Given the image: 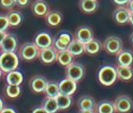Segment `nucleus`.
Segmentation results:
<instances>
[{
    "label": "nucleus",
    "instance_id": "nucleus-1",
    "mask_svg": "<svg viewBox=\"0 0 133 113\" xmlns=\"http://www.w3.org/2000/svg\"><path fill=\"white\" fill-rule=\"evenodd\" d=\"M98 79L104 86H111L118 79L116 67L112 65L102 66L98 72Z\"/></svg>",
    "mask_w": 133,
    "mask_h": 113
},
{
    "label": "nucleus",
    "instance_id": "nucleus-2",
    "mask_svg": "<svg viewBox=\"0 0 133 113\" xmlns=\"http://www.w3.org/2000/svg\"><path fill=\"white\" fill-rule=\"evenodd\" d=\"M19 63V56L16 52H2L0 53V69L2 72L8 73L16 70Z\"/></svg>",
    "mask_w": 133,
    "mask_h": 113
},
{
    "label": "nucleus",
    "instance_id": "nucleus-3",
    "mask_svg": "<svg viewBox=\"0 0 133 113\" xmlns=\"http://www.w3.org/2000/svg\"><path fill=\"white\" fill-rule=\"evenodd\" d=\"M40 49L34 42H27L22 44L19 49L20 58L25 61L29 62L38 58Z\"/></svg>",
    "mask_w": 133,
    "mask_h": 113
},
{
    "label": "nucleus",
    "instance_id": "nucleus-4",
    "mask_svg": "<svg viewBox=\"0 0 133 113\" xmlns=\"http://www.w3.org/2000/svg\"><path fill=\"white\" fill-rule=\"evenodd\" d=\"M102 46L107 53L116 56L121 50L123 49V42L119 37L111 36L105 38Z\"/></svg>",
    "mask_w": 133,
    "mask_h": 113
},
{
    "label": "nucleus",
    "instance_id": "nucleus-5",
    "mask_svg": "<svg viewBox=\"0 0 133 113\" xmlns=\"http://www.w3.org/2000/svg\"><path fill=\"white\" fill-rule=\"evenodd\" d=\"M85 69L84 65L79 62H72L70 65L65 67V75L66 77L75 81L79 82L85 75Z\"/></svg>",
    "mask_w": 133,
    "mask_h": 113
},
{
    "label": "nucleus",
    "instance_id": "nucleus-6",
    "mask_svg": "<svg viewBox=\"0 0 133 113\" xmlns=\"http://www.w3.org/2000/svg\"><path fill=\"white\" fill-rule=\"evenodd\" d=\"M115 111L117 113H128L133 108L132 98L126 95L118 96L113 102Z\"/></svg>",
    "mask_w": 133,
    "mask_h": 113
},
{
    "label": "nucleus",
    "instance_id": "nucleus-7",
    "mask_svg": "<svg viewBox=\"0 0 133 113\" xmlns=\"http://www.w3.org/2000/svg\"><path fill=\"white\" fill-rule=\"evenodd\" d=\"M48 80L45 77L41 75H35L32 76L29 82V85L31 91L34 93L44 92Z\"/></svg>",
    "mask_w": 133,
    "mask_h": 113
},
{
    "label": "nucleus",
    "instance_id": "nucleus-8",
    "mask_svg": "<svg viewBox=\"0 0 133 113\" xmlns=\"http://www.w3.org/2000/svg\"><path fill=\"white\" fill-rule=\"evenodd\" d=\"M93 30L91 27L87 25L79 26L75 32V38L79 42L85 44L94 38Z\"/></svg>",
    "mask_w": 133,
    "mask_h": 113
},
{
    "label": "nucleus",
    "instance_id": "nucleus-9",
    "mask_svg": "<svg viewBox=\"0 0 133 113\" xmlns=\"http://www.w3.org/2000/svg\"><path fill=\"white\" fill-rule=\"evenodd\" d=\"M58 51L53 47H49L40 49L38 58L45 64H52L57 61Z\"/></svg>",
    "mask_w": 133,
    "mask_h": 113
},
{
    "label": "nucleus",
    "instance_id": "nucleus-10",
    "mask_svg": "<svg viewBox=\"0 0 133 113\" xmlns=\"http://www.w3.org/2000/svg\"><path fill=\"white\" fill-rule=\"evenodd\" d=\"M130 11L125 6H118L114 10L112 13V18L118 25H125L129 22Z\"/></svg>",
    "mask_w": 133,
    "mask_h": 113
},
{
    "label": "nucleus",
    "instance_id": "nucleus-11",
    "mask_svg": "<svg viewBox=\"0 0 133 113\" xmlns=\"http://www.w3.org/2000/svg\"><path fill=\"white\" fill-rule=\"evenodd\" d=\"M58 89L60 94L71 96L76 91L77 82L66 77L58 82Z\"/></svg>",
    "mask_w": 133,
    "mask_h": 113
},
{
    "label": "nucleus",
    "instance_id": "nucleus-12",
    "mask_svg": "<svg viewBox=\"0 0 133 113\" xmlns=\"http://www.w3.org/2000/svg\"><path fill=\"white\" fill-rule=\"evenodd\" d=\"M18 47V39L17 37L11 33H7L4 40L2 41L0 49L2 52H15Z\"/></svg>",
    "mask_w": 133,
    "mask_h": 113
},
{
    "label": "nucleus",
    "instance_id": "nucleus-13",
    "mask_svg": "<svg viewBox=\"0 0 133 113\" xmlns=\"http://www.w3.org/2000/svg\"><path fill=\"white\" fill-rule=\"evenodd\" d=\"M33 42L38 46L39 49H42L52 46L53 38L49 32H41L36 36Z\"/></svg>",
    "mask_w": 133,
    "mask_h": 113
},
{
    "label": "nucleus",
    "instance_id": "nucleus-14",
    "mask_svg": "<svg viewBox=\"0 0 133 113\" xmlns=\"http://www.w3.org/2000/svg\"><path fill=\"white\" fill-rule=\"evenodd\" d=\"M31 9L35 16L45 17L49 11V5L45 0H35L31 5Z\"/></svg>",
    "mask_w": 133,
    "mask_h": 113
},
{
    "label": "nucleus",
    "instance_id": "nucleus-15",
    "mask_svg": "<svg viewBox=\"0 0 133 113\" xmlns=\"http://www.w3.org/2000/svg\"><path fill=\"white\" fill-rule=\"evenodd\" d=\"M97 104L93 97L85 95L79 98L78 101V107L79 110H96ZM96 112V111H95Z\"/></svg>",
    "mask_w": 133,
    "mask_h": 113
},
{
    "label": "nucleus",
    "instance_id": "nucleus-16",
    "mask_svg": "<svg viewBox=\"0 0 133 113\" xmlns=\"http://www.w3.org/2000/svg\"><path fill=\"white\" fill-rule=\"evenodd\" d=\"M118 65L131 66L133 63V52L129 49H122L116 55Z\"/></svg>",
    "mask_w": 133,
    "mask_h": 113
},
{
    "label": "nucleus",
    "instance_id": "nucleus-17",
    "mask_svg": "<svg viewBox=\"0 0 133 113\" xmlns=\"http://www.w3.org/2000/svg\"><path fill=\"white\" fill-rule=\"evenodd\" d=\"M117 78L122 82H129L133 78V69L132 66L119 65L116 66Z\"/></svg>",
    "mask_w": 133,
    "mask_h": 113
},
{
    "label": "nucleus",
    "instance_id": "nucleus-18",
    "mask_svg": "<svg viewBox=\"0 0 133 113\" xmlns=\"http://www.w3.org/2000/svg\"><path fill=\"white\" fill-rule=\"evenodd\" d=\"M45 19L49 25L56 27L61 23L62 16V13L57 10H49V12L45 16Z\"/></svg>",
    "mask_w": 133,
    "mask_h": 113
},
{
    "label": "nucleus",
    "instance_id": "nucleus-19",
    "mask_svg": "<svg viewBox=\"0 0 133 113\" xmlns=\"http://www.w3.org/2000/svg\"><path fill=\"white\" fill-rule=\"evenodd\" d=\"M79 8L84 13L90 14L97 10L98 8V2L97 0H80Z\"/></svg>",
    "mask_w": 133,
    "mask_h": 113
},
{
    "label": "nucleus",
    "instance_id": "nucleus-20",
    "mask_svg": "<svg viewBox=\"0 0 133 113\" xmlns=\"http://www.w3.org/2000/svg\"><path fill=\"white\" fill-rule=\"evenodd\" d=\"M67 50L74 56H81L85 52V44L74 38L73 40L69 45Z\"/></svg>",
    "mask_w": 133,
    "mask_h": 113
},
{
    "label": "nucleus",
    "instance_id": "nucleus-21",
    "mask_svg": "<svg viewBox=\"0 0 133 113\" xmlns=\"http://www.w3.org/2000/svg\"><path fill=\"white\" fill-rule=\"evenodd\" d=\"M5 81L7 84L12 85H20L23 81V75L18 70H14L6 73Z\"/></svg>",
    "mask_w": 133,
    "mask_h": 113
},
{
    "label": "nucleus",
    "instance_id": "nucleus-22",
    "mask_svg": "<svg viewBox=\"0 0 133 113\" xmlns=\"http://www.w3.org/2000/svg\"><path fill=\"white\" fill-rule=\"evenodd\" d=\"M6 16L9 21V26H18L22 21V15L18 10L11 9L6 13Z\"/></svg>",
    "mask_w": 133,
    "mask_h": 113
},
{
    "label": "nucleus",
    "instance_id": "nucleus-23",
    "mask_svg": "<svg viewBox=\"0 0 133 113\" xmlns=\"http://www.w3.org/2000/svg\"><path fill=\"white\" fill-rule=\"evenodd\" d=\"M102 43L95 38H92L91 41L85 44V52L89 55L97 54L102 49Z\"/></svg>",
    "mask_w": 133,
    "mask_h": 113
},
{
    "label": "nucleus",
    "instance_id": "nucleus-24",
    "mask_svg": "<svg viewBox=\"0 0 133 113\" xmlns=\"http://www.w3.org/2000/svg\"><path fill=\"white\" fill-rule=\"evenodd\" d=\"M74 57L75 56H72L68 50L60 51V52H58L57 61L59 62L60 65L66 67L67 65L73 62Z\"/></svg>",
    "mask_w": 133,
    "mask_h": 113
},
{
    "label": "nucleus",
    "instance_id": "nucleus-25",
    "mask_svg": "<svg viewBox=\"0 0 133 113\" xmlns=\"http://www.w3.org/2000/svg\"><path fill=\"white\" fill-rule=\"evenodd\" d=\"M42 106L49 113H56L58 109L56 98H50L45 96L43 99Z\"/></svg>",
    "mask_w": 133,
    "mask_h": 113
},
{
    "label": "nucleus",
    "instance_id": "nucleus-26",
    "mask_svg": "<svg viewBox=\"0 0 133 113\" xmlns=\"http://www.w3.org/2000/svg\"><path fill=\"white\" fill-rule=\"evenodd\" d=\"M44 93L47 97L56 98L60 94L59 89H58V83L52 81H48Z\"/></svg>",
    "mask_w": 133,
    "mask_h": 113
},
{
    "label": "nucleus",
    "instance_id": "nucleus-27",
    "mask_svg": "<svg viewBox=\"0 0 133 113\" xmlns=\"http://www.w3.org/2000/svg\"><path fill=\"white\" fill-rule=\"evenodd\" d=\"M56 100L59 110H65L68 108H69L72 104L71 96L59 94L56 98Z\"/></svg>",
    "mask_w": 133,
    "mask_h": 113
},
{
    "label": "nucleus",
    "instance_id": "nucleus-28",
    "mask_svg": "<svg viewBox=\"0 0 133 113\" xmlns=\"http://www.w3.org/2000/svg\"><path fill=\"white\" fill-rule=\"evenodd\" d=\"M96 113H114L115 112L113 102L109 101H102L96 106Z\"/></svg>",
    "mask_w": 133,
    "mask_h": 113
},
{
    "label": "nucleus",
    "instance_id": "nucleus-29",
    "mask_svg": "<svg viewBox=\"0 0 133 113\" xmlns=\"http://www.w3.org/2000/svg\"><path fill=\"white\" fill-rule=\"evenodd\" d=\"M5 93L8 97L11 98H16L21 93V88L19 85H12L7 84L5 86Z\"/></svg>",
    "mask_w": 133,
    "mask_h": 113
},
{
    "label": "nucleus",
    "instance_id": "nucleus-30",
    "mask_svg": "<svg viewBox=\"0 0 133 113\" xmlns=\"http://www.w3.org/2000/svg\"><path fill=\"white\" fill-rule=\"evenodd\" d=\"M56 37L57 38L59 41H61L62 43H64L65 45H69L70 44V42L74 38L72 37V34L68 31H62V32H58L56 36Z\"/></svg>",
    "mask_w": 133,
    "mask_h": 113
},
{
    "label": "nucleus",
    "instance_id": "nucleus-31",
    "mask_svg": "<svg viewBox=\"0 0 133 113\" xmlns=\"http://www.w3.org/2000/svg\"><path fill=\"white\" fill-rule=\"evenodd\" d=\"M16 5V0H0V7L4 9L11 10Z\"/></svg>",
    "mask_w": 133,
    "mask_h": 113
},
{
    "label": "nucleus",
    "instance_id": "nucleus-32",
    "mask_svg": "<svg viewBox=\"0 0 133 113\" xmlns=\"http://www.w3.org/2000/svg\"><path fill=\"white\" fill-rule=\"evenodd\" d=\"M52 46L57 50L58 52L67 50V49H68V47H69V45H65L64 43H62V42L61 41H59L56 36L53 38V44H52Z\"/></svg>",
    "mask_w": 133,
    "mask_h": 113
},
{
    "label": "nucleus",
    "instance_id": "nucleus-33",
    "mask_svg": "<svg viewBox=\"0 0 133 113\" xmlns=\"http://www.w3.org/2000/svg\"><path fill=\"white\" fill-rule=\"evenodd\" d=\"M9 27V21L7 19L6 14H0V31L5 32Z\"/></svg>",
    "mask_w": 133,
    "mask_h": 113
},
{
    "label": "nucleus",
    "instance_id": "nucleus-34",
    "mask_svg": "<svg viewBox=\"0 0 133 113\" xmlns=\"http://www.w3.org/2000/svg\"><path fill=\"white\" fill-rule=\"evenodd\" d=\"M31 0H16V5L20 8H25L27 7L30 4Z\"/></svg>",
    "mask_w": 133,
    "mask_h": 113
},
{
    "label": "nucleus",
    "instance_id": "nucleus-35",
    "mask_svg": "<svg viewBox=\"0 0 133 113\" xmlns=\"http://www.w3.org/2000/svg\"><path fill=\"white\" fill-rule=\"evenodd\" d=\"M32 113H49L42 106H39V107H36L35 108Z\"/></svg>",
    "mask_w": 133,
    "mask_h": 113
},
{
    "label": "nucleus",
    "instance_id": "nucleus-36",
    "mask_svg": "<svg viewBox=\"0 0 133 113\" xmlns=\"http://www.w3.org/2000/svg\"><path fill=\"white\" fill-rule=\"evenodd\" d=\"M112 1L118 6H125L127 5L129 0H112Z\"/></svg>",
    "mask_w": 133,
    "mask_h": 113
},
{
    "label": "nucleus",
    "instance_id": "nucleus-37",
    "mask_svg": "<svg viewBox=\"0 0 133 113\" xmlns=\"http://www.w3.org/2000/svg\"><path fill=\"white\" fill-rule=\"evenodd\" d=\"M0 113H16L12 108H4Z\"/></svg>",
    "mask_w": 133,
    "mask_h": 113
},
{
    "label": "nucleus",
    "instance_id": "nucleus-38",
    "mask_svg": "<svg viewBox=\"0 0 133 113\" xmlns=\"http://www.w3.org/2000/svg\"><path fill=\"white\" fill-rule=\"evenodd\" d=\"M125 6L130 12H133V0H129Z\"/></svg>",
    "mask_w": 133,
    "mask_h": 113
},
{
    "label": "nucleus",
    "instance_id": "nucleus-39",
    "mask_svg": "<svg viewBox=\"0 0 133 113\" xmlns=\"http://www.w3.org/2000/svg\"><path fill=\"white\" fill-rule=\"evenodd\" d=\"M6 34H7V33H6L5 32L0 31V45H1V44H2V41L4 40V38L5 37Z\"/></svg>",
    "mask_w": 133,
    "mask_h": 113
},
{
    "label": "nucleus",
    "instance_id": "nucleus-40",
    "mask_svg": "<svg viewBox=\"0 0 133 113\" xmlns=\"http://www.w3.org/2000/svg\"><path fill=\"white\" fill-rule=\"evenodd\" d=\"M78 113H96L95 110H79Z\"/></svg>",
    "mask_w": 133,
    "mask_h": 113
},
{
    "label": "nucleus",
    "instance_id": "nucleus-41",
    "mask_svg": "<svg viewBox=\"0 0 133 113\" xmlns=\"http://www.w3.org/2000/svg\"><path fill=\"white\" fill-rule=\"evenodd\" d=\"M129 23L133 26V12H130L129 16Z\"/></svg>",
    "mask_w": 133,
    "mask_h": 113
},
{
    "label": "nucleus",
    "instance_id": "nucleus-42",
    "mask_svg": "<svg viewBox=\"0 0 133 113\" xmlns=\"http://www.w3.org/2000/svg\"><path fill=\"white\" fill-rule=\"evenodd\" d=\"M3 109H4V102H3L2 99L0 98V112Z\"/></svg>",
    "mask_w": 133,
    "mask_h": 113
},
{
    "label": "nucleus",
    "instance_id": "nucleus-43",
    "mask_svg": "<svg viewBox=\"0 0 133 113\" xmlns=\"http://www.w3.org/2000/svg\"><path fill=\"white\" fill-rule=\"evenodd\" d=\"M129 39H130V42L132 43V45H133V32L131 34V36H130V38H129Z\"/></svg>",
    "mask_w": 133,
    "mask_h": 113
},
{
    "label": "nucleus",
    "instance_id": "nucleus-44",
    "mask_svg": "<svg viewBox=\"0 0 133 113\" xmlns=\"http://www.w3.org/2000/svg\"><path fill=\"white\" fill-rule=\"evenodd\" d=\"M2 71L1 69H0V78L2 77Z\"/></svg>",
    "mask_w": 133,
    "mask_h": 113
}]
</instances>
